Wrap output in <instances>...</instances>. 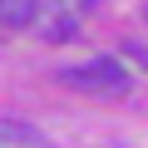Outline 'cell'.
<instances>
[{"instance_id": "obj_1", "label": "cell", "mask_w": 148, "mask_h": 148, "mask_svg": "<svg viewBox=\"0 0 148 148\" xmlns=\"http://www.w3.org/2000/svg\"><path fill=\"white\" fill-rule=\"evenodd\" d=\"M59 84H69V89H79V94H99V99H123L128 94V69L119 64V59H109V54H99V59H84V64H64L59 69Z\"/></svg>"}, {"instance_id": "obj_3", "label": "cell", "mask_w": 148, "mask_h": 148, "mask_svg": "<svg viewBox=\"0 0 148 148\" xmlns=\"http://www.w3.org/2000/svg\"><path fill=\"white\" fill-rule=\"evenodd\" d=\"M40 5L45 0H0V20H5L10 30H20V25H30L40 15Z\"/></svg>"}, {"instance_id": "obj_2", "label": "cell", "mask_w": 148, "mask_h": 148, "mask_svg": "<svg viewBox=\"0 0 148 148\" xmlns=\"http://www.w3.org/2000/svg\"><path fill=\"white\" fill-rule=\"evenodd\" d=\"M0 148H49V138H45L35 123H20V119H0Z\"/></svg>"}, {"instance_id": "obj_4", "label": "cell", "mask_w": 148, "mask_h": 148, "mask_svg": "<svg viewBox=\"0 0 148 148\" xmlns=\"http://www.w3.org/2000/svg\"><path fill=\"white\" fill-rule=\"evenodd\" d=\"M49 20H54V25L45 30L49 40H64V35H74V15H64V10H59V15H49Z\"/></svg>"}]
</instances>
